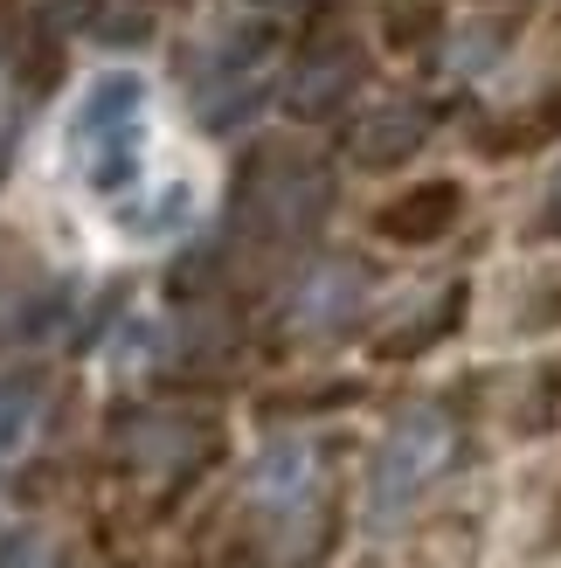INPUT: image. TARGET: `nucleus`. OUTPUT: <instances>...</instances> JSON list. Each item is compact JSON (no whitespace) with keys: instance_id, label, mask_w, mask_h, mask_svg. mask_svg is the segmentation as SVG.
<instances>
[{"instance_id":"f257e3e1","label":"nucleus","mask_w":561,"mask_h":568,"mask_svg":"<svg viewBox=\"0 0 561 568\" xmlns=\"http://www.w3.org/2000/svg\"><path fill=\"white\" fill-rule=\"evenodd\" d=\"M63 166L91 215L132 250L174 243L202 215V174L160 160V104L146 70L104 63L76 83L63 111Z\"/></svg>"},{"instance_id":"0eeeda50","label":"nucleus","mask_w":561,"mask_h":568,"mask_svg":"<svg viewBox=\"0 0 561 568\" xmlns=\"http://www.w3.org/2000/svg\"><path fill=\"white\" fill-rule=\"evenodd\" d=\"M42 561V534L21 527V534H0V568H35Z\"/></svg>"},{"instance_id":"f03ea898","label":"nucleus","mask_w":561,"mask_h":568,"mask_svg":"<svg viewBox=\"0 0 561 568\" xmlns=\"http://www.w3.org/2000/svg\"><path fill=\"white\" fill-rule=\"evenodd\" d=\"M451 450H458L451 416H437V409H409V416H396V430L381 437L375 465H368V527H396V520H409V506L437 486V471L451 465Z\"/></svg>"},{"instance_id":"423d86ee","label":"nucleus","mask_w":561,"mask_h":568,"mask_svg":"<svg viewBox=\"0 0 561 568\" xmlns=\"http://www.w3.org/2000/svg\"><path fill=\"white\" fill-rule=\"evenodd\" d=\"M153 333H160L153 320H139V326L125 320V326H119V339H111V361H119V367H146V347H153Z\"/></svg>"},{"instance_id":"6e6552de","label":"nucleus","mask_w":561,"mask_h":568,"mask_svg":"<svg viewBox=\"0 0 561 568\" xmlns=\"http://www.w3.org/2000/svg\"><path fill=\"white\" fill-rule=\"evenodd\" d=\"M554 215H561V174H554Z\"/></svg>"},{"instance_id":"20e7f679","label":"nucleus","mask_w":561,"mask_h":568,"mask_svg":"<svg viewBox=\"0 0 561 568\" xmlns=\"http://www.w3.org/2000/svg\"><path fill=\"white\" fill-rule=\"evenodd\" d=\"M354 305H360V277H354L347 264H319L313 277L298 284V305H292V312H298L305 333H326V326H340Z\"/></svg>"},{"instance_id":"7ed1b4c3","label":"nucleus","mask_w":561,"mask_h":568,"mask_svg":"<svg viewBox=\"0 0 561 568\" xmlns=\"http://www.w3.org/2000/svg\"><path fill=\"white\" fill-rule=\"evenodd\" d=\"M313 486H319V458H313L305 437H277V444L257 450V465H249V499L277 520H298L305 506H313Z\"/></svg>"},{"instance_id":"39448f33","label":"nucleus","mask_w":561,"mask_h":568,"mask_svg":"<svg viewBox=\"0 0 561 568\" xmlns=\"http://www.w3.org/2000/svg\"><path fill=\"white\" fill-rule=\"evenodd\" d=\"M35 416H42V382L35 375H0V458L35 437Z\"/></svg>"}]
</instances>
